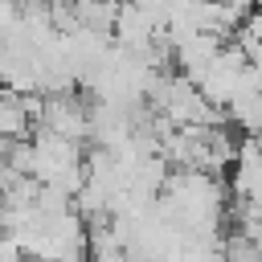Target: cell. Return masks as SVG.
<instances>
[{"mask_svg": "<svg viewBox=\"0 0 262 262\" xmlns=\"http://www.w3.org/2000/svg\"><path fill=\"white\" fill-rule=\"evenodd\" d=\"M0 262H25L20 242H16L12 233H4V229H0Z\"/></svg>", "mask_w": 262, "mask_h": 262, "instance_id": "cell-5", "label": "cell"}, {"mask_svg": "<svg viewBox=\"0 0 262 262\" xmlns=\"http://www.w3.org/2000/svg\"><path fill=\"white\" fill-rule=\"evenodd\" d=\"M229 123L242 127L246 135H262V90H242L229 106H225Z\"/></svg>", "mask_w": 262, "mask_h": 262, "instance_id": "cell-4", "label": "cell"}, {"mask_svg": "<svg viewBox=\"0 0 262 262\" xmlns=\"http://www.w3.org/2000/svg\"><path fill=\"white\" fill-rule=\"evenodd\" d=\"M29 143H33V180L37 184H49V188H61L66 196H78L82 192V180H86L82 143L61 139V135H49V131H37Z\"/></svg>", "mask_w": 262, "mask_h": 262, "instance_id": "cell-1", "label": "cell"}, {"mask_svg": "<svg viewBox=\"0 0 262 262\" xmlns=\"http://www.w3.org/2000/svg\"><path fill=\"white\" fill-rule=\"evenodd\" d=\"M37 115H41V94H16V90L0 86V139L4 143L33 139Z\"/></svg>", "mask_w": 262, "mask_h": 262, "instance_id": "cell-3", "label": "cell"}, {"mask_svg": "<svg viewBox=\"0 0 262 262\" xmlns=\"http://www.w3.org/2000/svg\"><path fill=\"white\" fill-rule=\"evenodd\" d=\"M37 131H49V135L82 143L90 135V106L82 98H74V94H45L41 98V115H37Z\"/></svg>", "mask_w": 262, "mask_h": 262, "instance_id": "cell-2", "label": "cell"}]
</instances>
